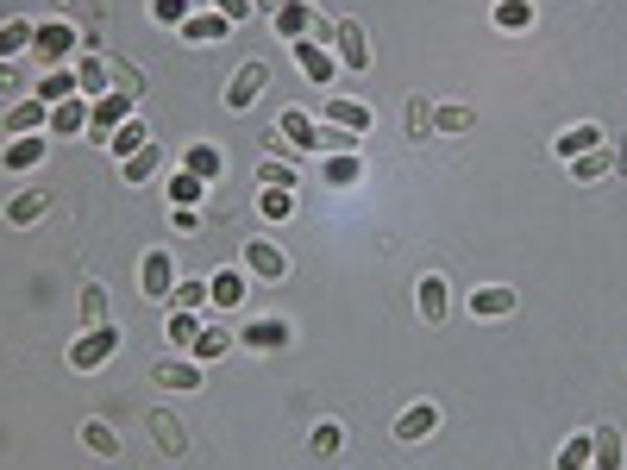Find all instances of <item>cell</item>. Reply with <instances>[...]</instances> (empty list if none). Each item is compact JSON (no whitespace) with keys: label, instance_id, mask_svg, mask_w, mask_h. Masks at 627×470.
Masks as SVG:
<instances>
[{"label":"cell","instance_id":"6da1fadb","mask_svg":"<svg viewBox=\"0 0 627 470\" xmlns=\"http://www.w3.org/2000/svg\"><path fill=\"white\" fill-rule=\"evenodd\" d=\"M113 351H120V326H113V320H107V326H82V339L69 345V364L88 376V370H101Z\"/></svg>","mask_w":627,"mask_h":470},{"label":"cell","instance_id":"7a4b0ae2","mask_svg":"<svg viewBox=\"0 0 627 470\" xmlns=\"http://www.w3.org/2000/svg\"><path fill=\"white\" fill-rule=\"evenodd\" d=\"M76 44H82V26H76V19H44L38 38H32V57L51 63V69H63V57L76 51Z\"/></svg>","mask_w":627,"mask_h":470},{"label":"cell","instance_id":"3957f363","mask_svg":"<svg viewBox=\"0 0 627 470\" xmlns=\"http://www.w3.org/2000/svg\"><path fill=\"white\" fill-rule=\"evenodd\" d=\"M264 88H270V63H264V57H251V63L232 69V82H226V107H232V113H251Z\"/></svg>","mask_w":627,"mask_h":470},{"label":"cell","instance_id":"277c9868","mask_svg":"<svg viewBox=\"0 0 627 470\" xmlns=\"http://www.w3.org/2000/svg\"><path fill=\"white\" fill-rule=\"evenodd\" d=\"M126 120H132V94H101V101L88 107V138H95V145H107L113 126H126Z\"/></svg>","mask_w":627,"mask_h":470},{"label":"cell","instance_id":"5b68a950","mask_svg":"<svg viewBox=\"0 0 627 470\" xmlns=\"http://www.w3.org/2000/svg\"><path fill=\"white\" fill-rule=\"evenodd\" d=\"M138 295L145 301H170L176 295V264L164 251H145V264H138Z\"/></svg>","mask_w":627,"mask_h":470},{"label":"cell","instance_id":"8992f818","mask_svg":"<svg viewBox=\"0 0 627 470\" xmlns=\"http://www.w3.org/2000/svg\"><path fill=\"white\" fill-rule=\"evenodd\" d=\"M333 51L345 69H370V32H364V19H339L333 26Z\"/></svg>","mask_w":627,"mask_h":470},{"label":"cell","instance_id":"52a82bcc","mask_svg":"<svg viewBox=\"0 0 627 470\" xmlns=\"http://www.w3.org/2000/svg\"><path fill=\"white\" fill-rule=\"evenodd\" d=\"M145 427H151L157 458H182V452H189V427H182V420H176L170 408H151V420H145Z\"/></svg>","mask_w":627,"mask_h":470},{"label":"cell","instance_id":"ba28073f","mask_svg":"<svg viewBox=\"0 0 627 470\" xmlns=\"http://www.w3.org/2000/svg\"><path fill=\"white\" fill-rule=\"evenodd\" d=\"M596 145H609V132H602L596 120H584V126H565L559 138H552V157L571 163V157H584V151H596Z\"/></svg>","mask_w":627,"mask_h":470},{"label":"cell","instance_id":"9c48e42d","mask_svg":"<svg viewBox=\"0 0 627 470\" xmlns=\"http://www.w3.org/2000/svg\"><path fill=\"white\" fill-rule=\"evenodd\" d=\"M151 383L189 395V389H201V364H195V358H157V364H151Z\"/></svg>","mask_w":627,"mask_h":470},{"label":"cell","instance_id":"30bf717a","mask_svg":"<svg viewBox=\"0 0 627 470\" xmlns=\"http://www.w3.org/2000/svg\"><path fill=\"white\" fill-rule=\"evenodd\" d=\"M270 19H276V32H283L289 44H295V38H314V26H320L314 0H283V7H276Z\"/></svg>","mask_w":627,"mask_h":470},{"label":"cell","instance_id":"8fae6325","mask_svg":"<svg viewBox=\"0 0 627 470\" xmlns=\"http://www.w3.org/2000/svg\"><path fill=\"white\" fill-rule=\"evenodd\" d=\"M232 339L264 358V351H283V345H289V320H276V314H270V320H251L245 333H232Z\"/></svg>","mask_w":627,"mask_h":470},{"label":"cell","instance_id":"7c38bea8","mask_svg":"<svg viewBox=\"0 0 627 470\" xmlns=\"http://www.w3.org/2000/svg\"><path fill=\"white\" fill-rule=\"evenodd\" d=\"M245 270L264 276V282H276V276H289V257H283V245H276V239H251L245 245Z\"/></svg>","mask_w":627,"mask_h":470},{"label":"cell","instance_id":"4fadbf2b","mask_svg":"<svg viewBox=\"0 0 627 470\" xmlns=\"http://www.w3.org/2000/svg\"><path fill=\"white\" fill-rule=\"evenodd\" d=\"M320 120H327V126H345V132H370V126H377V113H370L364 101H339V94H333V101L327 107H320Z\"/></svg>","mask_w":627,"mask_h":470},{"label":"cell","instance_id":"5bb4252c","mask_svg":"<svg viewBox=\"0 0 627 470\" xmlns=\"http://www.w3.org/2000/svg\"><path fill=\"white\" fill-rule=\"evenodd\" d=\"M7 214V226H32V220H44L51 214V188H19V195L0 207Z\"/></svg>","mask_w":627,"mask_h":470},{"label":"cell","instance_id":"9a60e30c","mask_svg":"<svg viewBox=\"0 0 627 470\" xmlns=\"http://www.w3.org/2000/svg\"><path fill=\"white\" fill-rule=\"evenodd\" d=\"M44 151H51V138L26 132V138H13V145H0V170H38Z\"/></svg>","mask_w":627,"mask_h":470},{"label":"cell","instance_id":"2e32d148","mask_svg":"<svg viewBox=\"0 0 627 470\" xmlns=\"http://www.w3.org/2000/svg\"><path fill=\"white\" fill-rule=\"evenodd\" d=\"M414 301H421V320H427V326H439V320H446V314H452V295H446V276H421V282H414Z\"/></svg>","mask_w":627,"mask_h":470},{"label":"cell","instance_id":"e0dca14e","mask_svg":"<svg viewBox=\"0 0 627 470\" xmlns=\"http://www.w3.org/2000/svg\"><path fill=\"white\" fill-rule=\"evenodd\" d=\"M471 314H477V320L515 314V289H502V282H483V289H471Z\"/></svg>","mask_w":627,"mask_h":470},{"label":"cell","instance_id":"ac0fdd59","mask_svg":"<svg viewBox=\"0 0 627 470\" xmlns=\"http://www.w3.org/2000/svg\"><path fill=\"white\" fill-rule=\"evenodd\" d=\"M433 427H439V408H433V402H414V408L396 420V439H402V445H421V439H433Z\"/></svg>","mask_w":627,"mask_h":470},{"label":"cell","instance_id":"d6986e66","mask_svg":"<svg viewBox=\"0 0 627 470\" xmlns=\"http://www.w3.org/2000/svg\"><path fill=\"white\" fill-rule=\"evenodd\" d=\"M345 452V427H339V420H314V433H308V458L314 464H333Z\"/></svg>","mask_w":627,"mask_h":470},{"label":"cell","instance_id":"ffe728a7","mask_svg":"<svg viewBox=\"0 0 627 470\" xmlns=\"http://www.w3.org/2000/svg\"><path fill=\"white\" fill-rule=\"evenodd\" d=\"M38 126H51V107H44L38 94H19V101H13V113H7V132H19V138H26V132H38Z\"/></svg>","mask_w":627,"mask_h":470},{"label":"cell","instance_id":"44dd1931","mask_svg":"<svg viewBox=\"0 0 627 470\" xmlns=\"http://www.w3.org/2000/svg\"><path fill=\"white\" fill-rule=\"evenodd\" d=\"M51 132H57V138H63V132H88V94H69V101L51 107Z\"/></svg>","mask_w":627,"mask_h":470},{"label":"cell","instance_id":"7402d4cb","mask_svg":"<svg viewBox=\"0 0 627 470\" xmlns=\"http://www.w3.org/2000/svg\"><path fill=\"white\" fill-rule=\"evenodd\" d=\"M107 88H113V76H107V57H82V63H76V94L101 101Z\"/></svg>","mask_w":627,"mask_h":470},{"label":"cell","instance_id":"603a6c76","mask_svg":"<svg viewBox=\"0 0 627 470\" xmlns=\"http://www.w3.org/2000/svg\"><path fill=\"white\" fill-rule=\"evenodd\" d=\"M276 132H283L295 151H314V113H301V107H283V120H276Z\"/></svg>","mask_w":627,"mask_h":470},{"label":"cell","instance_id":"cb8c5ba5","mask_svg":"<svg viewBox=\"0 0 627 470\" xmlns=\"http://www.w3.org/2000/svg\"><path fill=\"white\" fill-rule=\"evenodd\" d=\"M220 38H226L220 13H189V19H182V44H220Z\"/></svg>","mask_w":627,"mask_h":470},{"label":"cell","instance_id":"d4e9b609","mask_svg":"<svg viewBox=\"0 0 627 470\" xmlns=\"http://www.w3.org/2000/svg\"><path fill=\"white\" fill-rule=\"evenodd\" d=\"M615 170V145H596V151H584V157H571V176L577 182H602Z\"/></svg>","mask_w":627,"mask_h":470},{"label":"cell","instance_id":"484cf974","mask_svg":"<svg viewBox=\"0 0 627 470\" xmlns=\"http://www.w3.org/2000/svg\"><path fill=\"white\" fill-rule=\"evenodd\" d=\"M232 345H239V339H232L226 326H201V333H195V345H189V358H195V364H207V358H226Z\"/></svg>","mask_w":627,"mask_h":470},{"label":"cell","instance_id":"4316f807","mask_svg":"<svg viewBox=\"0 0 627 470\" xmlns=\"http://www.w3.org/2000/svg\"><path fill=\"white\" fill-rule=\"evenodd\" d=\"M38 101L44 107H57V101H69V94H76V69H44V76H38Z\"/></svg>","mask_w":627,"mask_h":470},{"label":"cell","instance_id":"83f0119b","mask_svg":"<svg viewBox=\"0 0 627 470\" xmlns=\"http://www.w3.org/2000/svg\"><path fill=\"white\" fill-rule=\"evenodd\" d=\"M32 38H38V26H26V19H7V26H0V63L26 57V51H32Z\"/></svg>","mask_w":627,"mask_h":470},{"label":"cell","instance_id":"f1b7e54d","mask_svg":"<svg viewBox=\"0 0 627 470\" xmlns=\"http://www.w3.org/2000/svg\"><path fill=\"white\" fill-rule=\"evenodd\" d=\"M289 51H295V63H301V69H308V76H314V82H327V76H333V57H327V44H308V38H295V44H289Z\"/></svg>","mask_w":627,"mask_h":470},{"label":"cell","instance_id":"f546056e","mask_svg":"<svg viewBox=\"0 0 627 470\" xmlns=\"http://www.w3.org/2000/svg\"><path fill=\"white\" fill-rule=\"evenodd\" d=\"M590 452H596V464H602V470H621L627 445H621V433H615V427H596V433H590Z\"/></svg>","mask_w":627,"mask_h":470},{"label":"cell","instance_id":"4dcf8cb0","mask_svg":"<svg viewBox=\"0 0 627 470\" xmlns=\"http://www.w3.org/2000/svg\"><path fill=\"white\" fill-rule=\"evenodd\" d=\"M82 445H88L95 458H120V433H113L107 420H82Z\"/></svg>","mask_w":627,"mask_h":470},{"label":"cell","instance_id":"1f68e13d","mask_svg":"<svg viewBox=\"0 0 627 470\" xmlns=\"http://www.w3.org/2000/svg\"><path fill=\"white\" fill-rule=\"evenodd\" d=\"M477 126V107H433V132L439 138H458V132H471Z\"/></svg>","mask_w":627,"mask_h":470},{"label":"cell","instance_id":"d6a6232c","mask_svg":"<svg viewBox=\"0 0 627 470\" xmlns=\"http://www.w3.org/2000/svg\"><path fill=\"white\" fill-rule=\"evenodd\" d=\"M207 295H214V308H239V301H245V276L239 270H220L214 282H207Z\"/></svg>","mask_w":627,"mask_h":470},{"label":"cell","instance_id":"836d02e7","mask_svg":"<svg viewBox=\"0 0 627 470\" xmlns=\"http://www.w3.org/2000/svg\"><path fill=\"white\" fill-rule=\"evenodd\" d=\"M82 326H107V282H82Z\"/></svg>","mask_w":627,"mask_h":470},{"label":"cell","instance_id":"e575fe53","mask_svg":"<svg viewBox=\"0 0 627 470\" xmlns=\"http://www.w3.org/2000/svg\"><path fill=\"white\" fill-rule=\"evenodd\" d=\"M157 170H164V145H145V151H132L126 157V182H145V176H157Z\"/></svg>","mask_w":627,"mask_h":470},{"label":"cell","instance_id":"d590c367","mask_svg":"<svg viewBox=\"0 0 627 470\" xmlns=\"http://www.w3.org/2000/svg\"><path fill=\"white\" fill-rule=\"evenodd\" d=\"M220 170H226V157H220L214 145H189V176H201V182L214 176V182H220Z\"/></svg>","mask_w":627,"mask_h":470},{"label":"cell","instance_id":"8d00e7d4","mask_svg":"<svg viewBox=\"0 0 627 470\" xmlns=\"http://www.w3.org/2000/svg\"><path fill=\"white\" fill-rule=\"evenodd\" d=\"M301 176H295V163H283V157H264L258 163V188H295Z\"/></svg>","mask_w":627,"mask_h":470},{"label":"cell","instance_id":"74e56055","mask_svg":"<svg viewBox=\"0 0 627 470\" xmlns=\"http://www.w3.org/2000/svg\"><path fill=\"white\" fill-rule=\"evenodd\" d=\"M496 26H502V32L533 26V7H527V0H496Z\"/></svg>","mask_w":627,"mask_h":470},{"label":"cell","instance_id":"f35d334b","mask_svg":"<svg viewBox=\"0 0 627 470\" xmlns=\"http://www.w3.org/2000/svg\"><path fill=\"white\" fill-rule=\"evenodd\" d=\"M107 145L120 151V157H132V151H145L151 138H145V126H138V120H126V126H113V138H107Z\"/></svg>","mask_w":627,"mask_h":470},{"label":"cell","instance_id":"ab89813d","mask_svg":"<svg viewBox=\"0 0 627 470\" xmlns=\"http://www.w3.org/2000/svg\"><path fill=\"white\" fill-rule=\"evenodd\" d=\"M352 145H358V132H345V126H327V120L314 126V151H352Z\"/></svg>","mask_w":627,"mask_h":470},{"label":"cell","instance_id":"60d3db41","mask_svg":"<svg viewBox=\"0 0 627 470\" xmlns=\"http://www.w3.org/2000/svg\"><path fill=\"white\" fill-rule=\"evenodd\" d=\"M107 76L120 82V94H132V101H138V94H145V76H138V69H132L126 57H107Z\"/></svg>","mask_w":627,"mask_h":470},{"label":"cell","instance_id":"b9f144b4","mask_svg":"<svg viewBox=\"0 0 627 470\" xmlns=\"http://www.w3.org/2000/svg\"><path fill=\"white\" fill-rule=\"evenodd\" d=\"M402 126H408V138H433V107L427 101H408L402 107Z\"/></svg>","mask_w":627,"mask_h":470},{"label":"cell","instance_id":"7bdbcfd3","mask_svg":"<svg viewBox=\"0 0 627 470\" xmlns=\"http://www.w3.org/2000/svg\"><path fill=\"white\" fill-rule=\"evenodd\" d=\"M189 7H195V0H151V19H157V26H182Z\"/></svg>","mask_w":627,"mask_h":470},{"label":"cell","instance_id":"ee69618b","mask_svg":"<svg viewBox=\"0 0 627 470\" xmlns=\"http://www.w3.org/2000/svg\"><path fill=\"white\" fill-rule=\"evenodd\" d=\"M195 333H201V320H195L189 308H176V314H170V339H176L182 351H189V345H195Z\"/></svg>","mask_w":627,"mask_h":470},{"label":"cell","instance_id":"f6af8a7d","mask_svg":"<svg viewBox=\"0 0 627 470\" xmlns=\"http://www.w3.org/2000/svg\"><path fill=\"white\" fill-rule=\"evenodd\" d=\"M584 464H590V433H584V439H565V445H559V470H584Z\"/></svg>","mask_w":627,"mask_h":470},{"label":"cell","instance_id":"bcb514c9","mask_svg":"<svg viewBox=\"0 0 627 470\" xmlns=\"http://www.w3.org/2000/svg\"><path fill=\"white\" fill-rule=\"evenodd\" d=\"M258 207H264V214H270V220H289V207H295V195H289V188H264V195H258Z\"/></svg>","mask_w":627,"mask_h":470},{"label":"cell","instance_id":"7dc6e473","mask_svg":"<svg viewBox=\"0 0 627 470\" xmlns=\"http://www.w3.org/2000/svg\"><path fill=\"white\" fill-rule=\"evenodd\" d=\"M170 301H176V308H189V314H195L201 301H207V282H195V276H189V282H176V295H170Z\"/></svg>","mask_w":627,"mask_h":470},{"label":"cell","instance_id":"c3c4849f","mask_svg":"<svg viewBox=\"0 0 627 470\" xmlns=\"http://www.w3.org/2000/svg\"><path fill=\"white\" fill-rule=\"evenodd\" d=\"M320 176H327V182H358V176H364V163H358V157H333Z\"/></svg>","mask_w":627,"mask_h":470},{"label":"cell","instance_id":"681fc988","mask_svg":"<svg viewBox=\"0 0 627 470\" xmlns=\"http://www.w3.org/2000/svg\"><path fill=\"white\" fill-rule=\"evenodd\" d=\"M170 201H176V207H195V201H201V176H176V182H170Z\"/></svg>","mask_w":627,"mask_h":470},{"label":"cell","instance_id":"f907efd6","mask_svg":"<svg viewBox=\"0 0 627 470\" xmlns=\"http://www.w3.org/2000/svg\"><path fill=\"white\" fill-rule=\"evenodd\" d=\"M207 7H220V19L232 26V19H245V13H251V0H207Z\"/></svg>","mask_w":627,"mask_h":470},{"label":"cell","instance_id":"816d5d0a","mask_svg":"<svg viewBox=\"0 0 627 470\" xmlns=\"http://www.w3.org/2000/svg\"><path fill=\"white\" fill-rule=\"evenodd\" d=\"M19 88H26V82H19V69H13V63H0V94H19Z\"/></svg>","mask_w":627,"mask_h":470},{"label":"cell","instance_id":"f5cc1de1","mask_svg":"<svg viewBox=\"0 0 627 470\" xmlns=\"http://www.w3.org/2000/svg\"><path fill=\"white\" fill-rule=\"evenodd\" d=\"M615 170L627 176V132H615Z\"/></svg>","mask_w":627,"mask_h":470},{"label":"cell","instance_id":"db71d44e","mask_svg":"<svg viewBox=\"0 0 627 470\" xmlns=\"http://www.w3.org/2000/svg\"><path fill=\"white\" fill-rule=\"evenodd\" d=\"M251 7H264V13H276V7H283V0H251Z\"/></svg>","mask_w":627,"mask_h":470},{"label":"cell","instance_id":"11a10c76","mask_svg":"<svg viewBox=\"0 0 627 470\" xmlns=\"http://www.w3.org/2000/svg\"><path fill=\"white\" fill-rule=\"evenodd\" d=\"M621 370H627V364H621Z\"/></svg>","mask_w":627,"mask_h":470}]
</instances>
